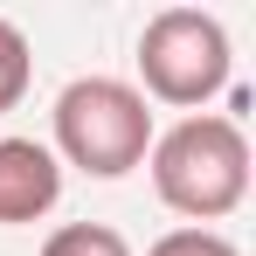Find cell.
I'll list each match as a JSON object with an SVG mask.
<instances>
[{
  "label": "cell",
  "mask_w": 256,
  "mask_h": 256,
  "mask_svg": "<svg viewBox=\"0 0 256 256\" xmlns=\"http://www.w3.org/2000/svg\"><path fill=\"white\" fill-rule=\"evenodd\" d=\"M146 166H152V194H160L173 214L222 222V214L242 208V194H250V138H242L236 118H222V111H194V118H180V125L152 132Z\"/></svg>",
  "instance_id": "cell-1"
},
{
  "label": "cell",
  "mask_w": 256,
  "mask_h": 256,
  "mask_svg": "<svg viewBox=\"0 0 256 256\" xmlns=\"http://www.w3.org/2000/svg\"><path fill=\"white\" fill-rule=\"evenodd\" d=\"M42 256H132V242L111 228V222H62L42 242Z\"/></svg>",
  "instance_id": "cell-5"
},
{
  "label": "cell",
  "mask_w": 256,
  "mask_h": 256,
  "mask_svg": "<svg viewBox=\"0 0 256 256\" xmlns=\"http://www.w3.org/2000/svg\"><path fill=\"white\" fill-rule=\"evenodd\" d=\"M228 70H236V48H228V28L208 7H160L138 28V76H146L138 97L201 111L208 97L228 90Z\"/></svg>",
  "instance_id": "cell-3"
},
{
  "label": "cell",
  "mask_w": 256,
  "mask_h": 256,
  "mask_svg": "<svg viewBox=\"0 0 256 256\" xmlns=\"http://www.w3.org/2000/svg\"><path fill=\"white\" fill-rule=\"evenodd\" d=\"M62 201V160L42 138H0V228L42 222Z\"/></svg>",
  "instance_id": "cell-4"
},
{
  "label": "cell",
  "mask_w": 256,
  "mask_h": 256,
  "mask_svg": "<svg viewBox=\"0 0 256 256\" xmlns=\"http://www.w3.org/2000/svg\"><path fill=\"white\" fill-rule=\"evenodd\" d=\"M56 160H70L90 180H125L132 166H146L152 152V111L146 97L118 76H76L56 97Z\"/></svg>",
  "instance_id": "cell-2"
},
{
  "label": "cell",
  "mask_w": 256,
  "mask_h": 256,
  "mask_svg": "<svg viewBox=\"0 0 256 256\" xmlns=\"http://www.w3.org/2000/svg\"><path fill=\"white\" fill-rule=\"evenodd\" d=\"M146 256H242V250L228 236H214V228H166Z\"/></svg>",
  "instance_id": "cell-7"
},
{
  "label": "cell",
  "mask_w": 256,
  "mask_h": 256,
  "mask_svg": "<svg viewBox=\"0 0 256 256\" xmlns=\"http://www.w3.org/2000/svg\"><path fill=\"white\" fill-rule=\"evenodd\" d=\"M28 70H35V62H28V35L0 14V118L28 97Z\"/></svg>",
  "instance_id": "cell-6"
}]
</instances>
